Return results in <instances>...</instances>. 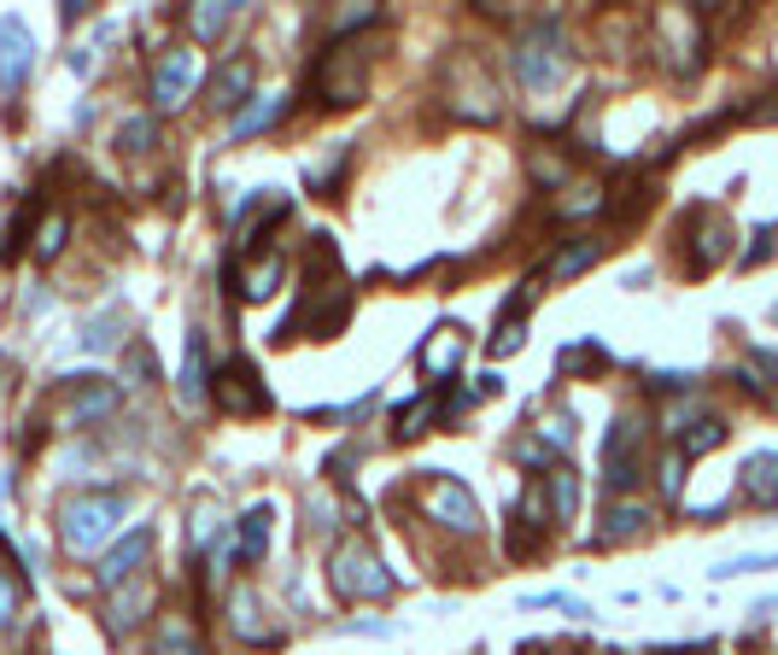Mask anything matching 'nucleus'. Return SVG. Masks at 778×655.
<instances>
[{
    "label": "nucleus",
    "mask_w": 778,
    "mask_h": 655,
    "mask_svg": "<svg viewBox=\"0 0 778 655\" xmlns=\"http://www.w3.org/2000/svg\"><path fill=\"white\" fill-rule=\"evenodd\" d=\"M509 71H516V82H521V89H532V94H550L573 71L568 35H562L557 18H539V24H527L516 35V48H509Z\"/></svg>",
    "instance_id": "f257e3e1"
},
{
    "label": "nucleus",
    "mask_w": 778,
    "mask_h": 655,
    "mask_svg": "<svg viewBox=\"0 0 778 655\" xmlns=\"http://www.w3.org/2000/svg\"><path fill=\"white\" fill-rule=\"evenodd\" d=\"M369 71H375V41L369 35H340L317 65V106L352 112L369 94Z\"/></svg>",
    "instance_id": "f03ea898"
},
{
    "label": "nucleus",
    "mask_w": 778,
    "mask_h": 655,
    "mask_svg": "<svg viewBox=\"0 0 778 655\" xmlns=\"http://www.w3.org/2000/svg\"><path fill=\"white\" fill-rule=\"evenodd\" d=\"M129 516V498L123 491H89V498H71L59 509V539H65L71 557H89L112 539V527Z\"/></svg>",
    "instance_id": "7ed1b4c3"
},
{
    "label": "nucleus",
    "mask_w": 778,
    "mask_h": 655,
    "mask_svg": "<svg viewBox=\"0 0 778 655\" xmlns=\"http://www.w3.org/2000/svg\"><path fill=\"white\" fill-rule=\"evenodd\" d=\"M328 585H334L345 603H363V597H386V591H393V573L381 568L369 539H345V544H334V557H328Z\"/></svg>",
    "instance_id": "20e7f679"
},
{
    "label": "nucleus",
    "mask_w": 778,
    "mask_h": 655,
    "mask_svg": "<svg viewBox=\"0 0 778 655\" xmlns=\"http://www.w3.org/2000/svg\"><path fill=\"white\" fill-rule=\"evenodd\" d=\"M445 100H450V112L468 117V123H498V82H491V71L480 65L475 53H457L445 65Z\"/></svg>",
    "instance_id": "39448f33"
},
{
    "label": "nucleus",
    "mask_w": 778,
    "mask_h": 655,
    "mask_svg": "<svg viewBox=\"0 0 778 655\" xmlns=\"http://www.w3.org/2000/svg\"><path fill=\"white\" fill-rule=\"evenodd\" d=\"M639 445H644V427H639V416H614V427H609V439H603V486L609 491H632L639 486Z\"/></svg>",
    "instance_id": "423d86ee"
},
{
    "label": "nucleus",
    "mask_w": 778,
    "mask_h": 655,
    "mask_svg": "<svg viewBox=\"0 0 778 655\" xmlns=\"http://www.w3.org/2000/svg\"><path fill=\"white\" fill-rule=\"evenodd\" d=\"M422 509H427V516H434L439 527H450V532H475V527H480V503H475V491H468L463 480L439 475V468H434V480L422 486Z\"/></svg>",
    "instance_id": "0eeeda50"
},
{
    "label": "nucleus",
    "mask_w": 778,
    "mask_h": 655,
    "mask_svg": "<svg viewBox=\"0 0 778 655\" xmlns=\"http://www.w3.org/2000/svg\"><path fill=\"white\" fill-rule=\"evenodd\" d=\"M655 41H662V59L680 76L703 65V30H696V12H685V7L655 12Z\"/></svg>",
    "instance_id": "6e6552de"
},
{
    "label": "nucleus",
    "mask_w": 778,
    "mask_h": 655,
    "mask_svg": "<svg viewBox=\"0 0 778 655\" xmlns=\"http://www.w3.org/2000/svg\"><path fill=\"white\" fill-rule=\"evenodd\" d=\"M199 53L194 48H176V53H164L158 59V71H153V106L158 112H176L181 100H188L194 89H199Z\"/></svg>",
    "instance_id": "1a4fd4ad"
},
{
    "label": "nucleus",
    "mask_w": 778,
    "mask_h": 655,
    "mask_svg": "<svg viewBox=\"0 0 778 655\" xmlns=\"http://www.w3.org/2000/svg\"><path fill=\"white\" fill-rule=\"evenodd\" d=\"M468 328H457V322H439L434 328V334H427L422 340V352H416V368H422V375L427 381H434V386H445L450 375H457V368H463V352H468Z\"/></svg>",
    "instance_id": "9d476101"
},
{
    "label": "nucleus",
    "mask_w": 778,
    "mask_h": 655,
    "mask_svg": "<svg viewBox=\"0 0 778 655\" xmlns=\"http://www.w3.org/2000/svg\"><path fill=\"white\" fill-rule=\"evenodd\" d=\"M217 398H222L229 416H263V409H270V393H263V381H258L252 363L217 368Z\"/></svg>",
    "instance_id": "9b49d317"
},
{
    "label": "nucleus",
    "mask_w": 778,
    "mask_h": 655,
    "mask_svg": "<svg viewBox=\"0 0 778 655\" xmlns=\"http://www.w3.org/2000/svg\"><path fill=\"white\" fill-rule=\"evenodd\" d=\"M30 65H35V41L24 30V18L7 12V18H0V89L18 94V89H24V76H30Z\"/></svg>",
    "instance_id": "f8f14e48"
},
{
    "label": "nucleus",
    "mask_w": 778,
    "mask_h": 655,
    "mask_svg": "<svg viewBox=\"0 0 778 655\" xmlns=\"http://www.w3.org/2000/svg\"><path fill=\"white\" fill-rule=\"evenodd\" d=\"M112 409H117V386H106V381L89 375V386H76V393L53 409V427H82V422L112 416Z\"/></svg>",
    "instance_id": "ddd939ff"
},
{
    "label": "nucleus",
    "mask_w": 778,
    "mask_h": 655,
    "mask_svg": "<svg viewBox=\"0 0 778 655\" xmlns=\"http://www.w3.org/2000/svg\"><path fill=\"white\" fill-rule=\"evenodd\" d=\"M147 550H153V532H147V527H141V532H129V539H123V544L112 550V557L94 568L100 591H117V585H129L135 573H141V562H147Z\"/></svg>",
    "instance_id": "4468645a"
},
{
    "label": "nucleus",
    "mask_w": 778,
    "mask_h": 655,
    "mask_svg": "<svg viewBox=\"0 0 778 655\" xmlns=\"http://www.w3.org/2000/svg\"><path fill=\"white\" fill-rule=\"evenodd\" d=\"M457 416V398L445 393V386H434L427 398H416V404H404L398 416H393V434L398 439H416V434H434V422H450Z\"/></svg>",
    "instance_id": "2eb2a0df"
},
{
    "label": "nucleus",
    "mask_w": 778,
    "mask_h": 655,
    "mask_svg": "<svg viewBox=\"0 0 778 655\" xmlns=\"http://www.w3.org/2000/svg\"><path fill=\"white\" fill-rule=\"evenodd\" d=\"M229 626H235V638H246V644H276L281 638V632L263 621V603H258L252 585H235L229 591Z\"/></svg>",
    "instance_id": "dca6fc26"
},
{
    "label": "nucleus",
    "mask_w": 778,
    "mask_h": 655,
    "mask_svg": "<svg viewBox=\"0 0 778 655\" xmlns=\"http://www.w3.org/2000/svg\"><path fill=\"white\" fill-rule=\"evenodd\" d=\"M252 76H258L252 59H235V65H222V71H217V82H211V106L240 112L246 100H252Z\"/></svg>",
    "instance_id": "f3484780"
},
{
    "label": "nucleus",
    "mask_w": 778,
    "mask_h": 655,
    "mask_svg": "<svg viewBox=\"0 0 778 655\" xmlns=\"http://www.w3.org/2000/svg\"><path fill=\"white\" fill-rule=\"evenodd\" d=\"M270 516H276L270 503H252V509L240 516V544H235V562H246V568H258V562H263V550H270Z\"/></svg>",
    "instance_id": "a211bd4d"
},
{
    "label": "nucleus",
    "mask_w": 778,
    "mask_h": 655,
    "mask_svg": "<svg viewBox=\"0 0 778 655\" xmlns=\"http://www.w3.org/2000/svg\"><path fill=\"white\" fill-rule=\"evenodd\" d=\"M744 498L761 503V509H778V457L772 450H755L744 462Z\"/></svg>",
    "instance_id": "6ab92c4d"
},
{
    "label": "nucleus",
    "mask_w": 778,
    "mask_h": 655,
    "mask_svg": "<svg viewBox=\"0 0 778 655\" xmlns=\"http://www.w3.org/2000/svg\"><path fill=\"white\" fill-rule=\"evenodd\" d=\"M276 287H281V252H258V258L240 270V299H246V304H263Z\"/></svg>",
    "instance_id": "aec40b11"
},
{
    "label": "nucleus",
    "mask_w": 778,
    "mask_h": 655,
    "mask_svg": "<svg viewBox=\"0 0 778 655\" xmlns=\"http://www.w3.org/2000/svg\"><path fill=\"white\" fill-rule=\"evenodd\" d=\"M176 398H181V409H199V404H205V340H199V334H188V352H181Z\"/></svg>",
    "instance_id": "412c9836"
},
{
    "label": "nucleus",
    "mask_w": 778,
    "mask_h": 655,
    "mask_svg": "<svg viewBox=\"0 0 778 655\" xmlns=\"http://www.w3.org/2000/svg\"><path fill=\"white\" fill-rule=\"evenodd\" d=\"M650 527V509L644 503H614L603 527H598V544H626V539H639V532Z\"/></svg>",
    "instance_id": "4be33fe9"
},
{
    "label": "nucleus",
    "mask_w": 778,
    "mask_h": 655,
    "mask_svg": "<svg viewBox=\"0 0 778 655\" xmlns=\"http://www.w3.org/2000/svg\"><path fill=\"white\" fill-rule=\"evenodd\" d=\"M276 117H281V94H252V100H246V106H240V117L229 123V135H235V141H246V135L270 129Z\"/></svg>",
    "instance_id": "5701e85b"
},
{
    "label": "nucleus",
    "mask_w": 778,
    "mask_h": 655,
    "mask_svg": "<svg viewBox=\"0 0 778 655\" xmlns=\"http://www.w3.org/2000/svg\"><path fill=\"white\" fill-rule=\"evenodd\" d=\"M544 498H550V516L568 521L573 509H580V480H573V468H544Z\"/></svg>",
    "instance_id": "b1692460"
},
{
    "label": "nucleus",
    "mask_w": 778,
    "mask_h": 655,
    "mask_svg": "<svg viewBox=\"0 0 778 655\" xmlns=\"http://www.w3.org/2000/svg\"><path fill=\"white\" fill-rule=\"evenodd\" d=\"M229 24H235V7H229V0H199V7H188V30H194V41H217Z\"/></svg>",
    "instance_id": "393cba45"
},
{
    "label": "nucleus",
    "mask_w": 778,
    "mask_h": 655,
    "mask_svg": "<svg viewBox=\"0 0 778 655\" xmlns=\"http://www.w3.org/2000/svg\"><path fill=\"white\" fill-rule=\"evenodd\" d=\"M598 258H603V240H573L568 252L550 258V281H573V275H585Z\"/></svg>",
    "instance_id": "a878e982"
},
{
    "label": "nucleus",
    "mask_w": 778,
    "mask_h": 655,
    "mask_svg": "<svg viewBox=\"0 0 778 655\" xmlns=\"http://www.w3.org/2000/svg\"><path fill=\"white\" fill-rule=\"evenodd\" d=\"M696 222H703V246H696V270H714V263L726 258V240H732V229H726V217H720V211H703Z\"/></svg>",
    "instance_id": "bb28decb"
},
{
    "label": "nucleus",
    "mask_w": 778,
    "mask_h": 655,
    "mask_svg": "<svg viewBox=\"0 0 778 655\" xmlns=\"http://www.w3.org/2000/svg\"><path fill=\"white\" fill-rule=\"evenodd\" d=\"M591 368H598V375L609 368V352H603L598 340H585V345H562V352H557V375H591Z\"/></svg>",
    "instance_id": "cd10ccee"
},
{
    "label": "nucleus",
    "mask_w": 778,
    "mask_h": 655,
    "mask_svg": "<svg viewBox=\"0 0 778 655\" xmlns=\"http://www.w3.org/2000/svg\"><path fill=\"white\" fill-rule=\"evenodd\" d=\"M720 445H726V422H720V416L691 422V427H685V439H680L685 457H708V450H720Z\"/></svg>",
    "instance_id": "c85d7f7f"
},
{
    "label": "nucleus",
    "mask_w": 778,
    "mask_h": 655,
    "mask_svg": "<svg viewBox=\"0 0 778 655\" xmlns=\"http://www.w3.org/2000/svg\"><path fill=\"white\" fill-rule=\"evenodd\" d=\"M153 655H199V638H194V626H181V621H164V626H158V638H153Z\"/></svg>",
    "instance_id": "c756f323"
},
{
    "label": "nucleus",
    "mask_w": 778,
    "mask_h": 655,
    "mask_svg": "<svg viewBox=\"0 0 778 655\" xmlns=\"http://www.w3.org/2000/svg\"><path fill=\"white\" fill-rule=\"evenodd\" d=\"M65 235H71V217H65V211H48V222L35 229V258H59Z\"/></svg>",
    "instance_id": "7c9ffc66"
},
{
    "label": "nucleus",
    "mask_w": 778,
    "mask_h": 655,
    "mask_svg": "<svg viewBox=\"0 0 778 655\" xmlns=\"http://www.w3.org/2000/svg\"><path fill=\"white\" fill-rule=\"evenodd\" d=\"M153 135H158V123H153V117H129V123L117 129V147H123V153H147V147H153Z\"/></svg>",
    "instance_id": "2f4dec72"
},
{
    "label": "nucleus",
    "mask_w": 778,
    "mask_h": 655,
    "mask_svg": "<svg viewBox=\"0 0 778 655\" xmlns=\"http://www.w3.org/2000/svg\"><path fill=\"white\" fill-rule=\"evenodd\" d=\"M123 368H129L135 381H153V375H158V357H153V345H147V340H129V345H123Z\"/></svg>",
    "instance_id": "473e14b6"
},
{
    "label": "nucleus",
    "mask_w": 778,
    "mask_h": 655,
    "mask_svg": "<svg viewBox=\"0 0 778 655\" xmlns=\"http://www.w3.org/2000/svg\"><path fill=\"white\" fill-rule=\"evenodd\" d=\"M117 328H123V311L94 316V322H89V334H82V345H89V352H106V345L117 340Z\"/></svg>",
    "instance_id": "72a5a7b5"
},
{
    "label": "nucleus",
    "mask_w": 778,
    "mask_h": 655,
    "mask_svg": "<svg viewBox=\"0 0 778 655\" xmlns=\"http://www.w3.org/2000/svg\"><path fill=\"white\" fill-rule=\"evenodd\" d=\"M252 205H258V199H240V211H235V235H246V229H252ZM281 217H287V199H276L270 211H263V229H276Z\"/></svg>",
    "instance_id": "f704fd0d"
},
{
    "label": "nucleus",
    "mask_w": 778,
    "mask_h": 655,
    "mask_svg": "<svg viewBox=\"0 0 778 655\" xmlns=\"http://www.w3.org/2000/svg\"><path fill=\"white\" fill-rule=\"evenodd\" d=\"M755 568H778V550H767V557H737V562H720V568H714V580H737V573H755Z\"/></svg>",
    "instance_id": "c9c22d12"
},
{
    "label": "nucleus",
    "mask_w": 778,
    "mask_h": 655,
    "mask_svg": "<svg viewBox=\"0 0 778 655\" xmlns=\"http://www.w3.org/2000/svg\"><path fill=\"white\" fill-rule=\"evenodd\" d=\"M662 491H667V498H680V491H685V450L662 457Z\"/></svg>",
    "instance_id": "e433bc0d"
},
{
    "label": "nucleus",
    "mask_w": 778,
    "mask_h": 655,
    "mask_svg": "<svg viewBox=\"0 0 778 655\" xmlns=\"http://www.w3.org/2000/svg\"><path fill=\"white\" fill-rule=\"evenodd\" d=\"M557 211H562V217H585V211H603V188H580L573 199H562Z\"/></svg>",
    "instance_id": "4c0bfd02"
},
{
    "label": "nucleus",
    "mask_w": 778,
    "mask_h": 655,
    "mask_svg": "<svg viewBox=\"0 0 778 655\" xmlns=\"http://www.w3.org/2000/svg\"><path fill=\"white\" fill-rule=\"evenodd\" d=\"M532 176H539L544 188H557V181L568 176V164H562V158H544V153H532Z\"/></svg>",
    "instance_id": "58836bf2"
},
{
    "label": "nucleus",
    "mask_w": 778,
    "mask_h": 655,
    "mask_svg": "<svg viewBox=\"0 0 778 655\" xmlns=\"http://www.w3.org/2000/svg\"><path fill=\"white\" fill-rule=\"evenodd\" d=\"M12 614H18V585H12V580H0V626H7Z\"/></svg>",
    "instance_id": "ea45409f"
},
{
    "label": "nucleus",
    "mask_w": 778,
    "mask_h": 655,
    "mask_svg": "<svg viewBox=\"0 0 778 655\" xmlns=\"http://www.w3.org/2000/svg\"><path fill=\"white\" fill-rule=\"evenodd\" d=\"M211 503H199V516H194V544H211Z\"/></svg>",
    "instance_id": "a19ab883"
}]
</instances>
